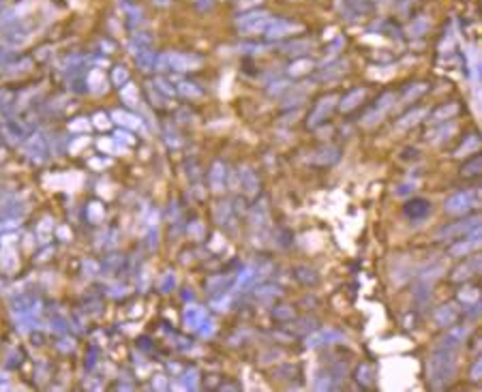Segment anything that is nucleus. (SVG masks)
Returning <instances> with one entry per match:
<instances>
[{"label":"nucleus","instance_id":"nucleus-1","mask_svg":"<svg viewBox=\"0 0 482 392\" xmlns=\"http://www.w3.org/2000/svg\"><path fill=\"white\" fill-rule=\"evenodd\" d=\"M457 373V352L455 349H435L433 358L429 360V382L435 388L446 386L452 382Z\"/></svg>","mask_w":482,"mask_h":392},{"label":"nucleus","instance_id":"nucleus-2","mask_svg":"<svg viewBox=\"0 0 482 392\" xmlns=\"http://www.w3.org/2000/svg\"><path fill=\"white\" fill-rule=\"evenodd\" d=\"M478 204H480L478 191H461V193H455L446 199L444 210L448 215H467L470 210L478 208Z\"/></svg>","mask_w":482,"mask_h":392},{"label":"nucleus","instance_id":"nucleus-3","mask_svg":"<svg viewBox=\"0 0 482 392\" xmlns=\"http://www.w3.org/2000/svg\"><path fill=\"white\" fill-rule=\"evenodd\" d=\"M199 65H201V58L191 54H167L159 60L161 69H174V71H189V69H197Z\"/></svg>","mask_w":482,"mask_h":392},{"label":"nucleus","instance_id":"nucleus-4","mask_svg":"<svg viewBox=\"0 0 482 392\" xmlns=\"http://www.w3.org/2000/svg\"><path fill=\"white\" fill-rule=\"evenodd\" d=\"M478 223H480V219H467V221H461V223L442 227V230L437 232V240H452V238L463 236V234H470L472 230H476Z\"/></svg>","mask_w":482,"mask_h":392},{"label":"nucleus","instance_id":"nucleus-5","mask_svg":"<svg viewBox=\"0 0 482 392\" xmlns=\"http://www.w3.org/2000/svg\"><path fill=\"white\" fill-rule=\"evenodd\" d=\"M268 24H270V15H268V13H264V11H260V13H249V15H244L242 19H238L240 30L249 32V34L262 32Z\"/></svg>","mask_w":482,"mask_h":392},{"label":"nucleus","instance_id":"nucleus-6","mask_svg":"<svg viewBox=\"0 0 482 392\" xmlns=\"http://www.w3.org/2000/svg\"><path fill=\"white\" fill-rule=\"evenodd\" d=\"M470 234H472V236L467 240H461V242H457V245L450 247L452 258H465V255H470L472 251H476V249L480 247V230H478V227H476V230H472Z\"/></svg>","mask_w":482,"mask_h":392},{"label":"nucleus","instance_id":"nucleus-7","mask_svg":"<svg viewBox=\"0 0 482 392\" xmlns=\"http://www.w3.org/2000/svg\"><path fill=\"white\" fill-rule=\"evenodd\" d=\"M470 334V328L467 326H459V328H450L448 334L440 341V345H437V349H457L459 345L465 341V337Z\"/></svg>","mask_w":482,"mask_h":392},{"label":"nucleus","instance_id":"nucleus-8","mask_svg":"<svg viewBox=\"0 0 482 392\" xmlns=\"http://www.w3.org/2000/svg\"><path fill=\"white\" fill-rule=\"evenodd\" d=\"M339 341H343V334L326 328V330H318V332H313L311 337H307V347L313 349V347L328 345V343H339Z\"/></svg>","mask_w":482,"mask_h":392},{"label":"nucleus","instance_id":"nucleus-9","mask_svg":"<svg viewBox=\"0 0 482 392\" xmlns=\"http://www.w3.org/2000/svg\"><path fill=\"white\" fill-rule=\"evenodd\" d=\"M431 215V204L427 202V199H412V202H407L405 206V217L412 219V221H424Z\"/></svg>","mask_w":482,"mask_h":392},{"label":"nucleus","instance_id":"nucleus-10","mask_svg":"<svg viewBox=\"0 0 482 392\" xmlns=\"http://www.w3.org/2000/svg\"><path fill=\"white\" fill-rule=\"evenodd\" d=\"M300 30H302V24L277 19L275 24L268 26V37L270 39H283V37H287V34H294V32H300Z\"/></svg>","mask_w":482,"mask_h":392},{"label":"nucleus","instance_id":"nucleus-11","mask_svg":"<svg viewBox=\"0 0 482 392\" xmlns=\"http://www.w3.org/2000/svg\"><path fill=\"white\" fill-rule=\"evenodd\" d=\"M480 258H472V260H467V261H463L461 266H459L455 272H452V281H467V279H472V276H476L478 272H480Z\"/></svg>","mask_w":482,"mask_h":392},{"label":"nucleus","instance_id":"nucleus-12","mask_svg":"<svg viewBox=\"0 0 482 392\" xmlns=\"http://www.w3.org/2000/svg\"><path fill=\"white\" fill-rule=\"evenodd\" d=\"M334 103H336V97H332V95L326 97V99H321L320 105H318V108H315V112L311 114V118H309V127H318L320 123H323L328 114L332 112Z\"/></svg>","mask_w":482,"mask_h":392},{"label":"nucleus","instance_id":"nucleus-13","mask_svg":"<svg viewBox=\"0 0 482 392\" xmlns=\"http://www.w3.org/2000/svg\"><path fill=\"white\" fill-rule=\"evenodd\" d=\"M339 154H341V150L336 146H326L315 152L309 159V163H313V165H332V163L339 161Z\"/></svg>","mask_w":482,"mask_h":392},{"label":"nucleus","instance_id":"nucleus-14","mask_svg":"<svg viewBox=\"0 0 482 392\" xmlns=\"http://www.w3.org/2000/svg\"><path fill=\"white\" fill-rule=\"evenodd\" d=\"M268 223H270V210H268L266 199H262V202L255 204L253 210H251V225L257 227V230H264V227H268Z\"/></svg>","mask_w":482,"mask_h":392},{"label":"nucleus","instance_id":"nucleus-15","mask_svg":"<svg viewBox=\"0 0 482 392\" xmlns=\"http://www.w3.org/2000/svg\"><path fill=\"white\" fill-rule=\"evenodd\" d=\"M208 315H206V309H201V306H186V311H184V315H182V319H184V326L189 328V330H199V326H201V322H204Z\"/></svg>","mask_w":482,"mask_h":392},{"label":"nucleus","instance_id":"nucleus-16","mask_svg":"<svg viewBox=\"0 0 482 392\" xmlns=\"http://www.w3.org/2000/svg\"><path fill=\"white\" fill-rule=\"evenodd\" d=\"M435 324L440 326V328H450L452 324L457 322V311H455V306L452 304H444V306H440V309L435 311Z\"/></svg>","mask_w":482,"mask_h":392},{"label":"nucleus","instance_id":"nucleus-17","mask_svg":"<svg viewBox=\"0 0 482 392\" xmlns=\"http://www.w3.org/2000/svg\"><path fill=\"white\" fill-rule=\"evenodd\" d=\"M28 154H30V159H32V161L41 163L43 159H45V154H47L45 139L39 137V135H34V137H32L30 141H28Z\"/></svg>","mask_w":482,"mask_h":392},{"label":"nucleus","instance_id":"nucleus-18","mask_svg":"<svg viewBox=\"0 0 482 392\" xmlns=\"http://www.w3.org/2000/svg\"><path fill=\"white\" fill-rule=\"evenodd\" d=\"M225 178H227V172H225V165L221 161H217L210 169V187L212 191H221L223 184H225Z\"/></svg>","mask_w":482,"mask_h":392},{"label":"nucleus","instance_id":"nucleus-19","mask_svg":"<svg viewBox=\"0 0 482 392\" xmlns=\"http://www.w3.org/2000/svg\"><path fill=\"white\" fill-rule=\"evenodd\" d=\"M362 99H364V90H351L347 97H343V99H341L339 108H341V112H351L358 103L362 101Z\"/></svg>","mask_w":482,"mask_h":392},{"label":"nucleus","instance_id":"nucleus-20","mask_svg":"<svg viewBox=\"0 0 482 392\" xmlns=\"http://www.w3.org/2000/svg\"><path fill=\"white\" fill-rule=\"evenodd\" d=\"M459 112V105L457 103H450V105H444V108H440L437 110L433 116H431V123H446V120H450L455 114Z\"/></svg>","mask_w":482,"mask_h":392},{"label":"nucleus","instance_id":"nucleus-21","mask_svg":"<svg viewBox=\"0 0 482 392\" xmlns=\"http://www.w3.org/2000/svg\"><path fill=\"white\" fill-rule=\"evenodd\" d=\"M424 116H427V110H414V112L405 114V116L401 118V123H399V129H409V127L418 125Z\"/></svg>","mask_w":482,"mask_h":392},{"label":"nucleus","instance_id":"nucleus-22","mask_svg":"<svg viewBox=\"0 0 482 392\" xmlns=\"http://www.w3.org/2000/svg\"><path fill=\"white\" fill-rule=\"evenodd\" d=\"M240 178H242V187L247 189V193L249 195H255L257 189H260V180H257V176L251 172V169H244V172L240 174Z\"/></svg>","mask_w":482,"mask_h":392},{"label":"nucleus","instance_id":"nucleus-23","mask_svg":"<svg viewBox=\"0 0 482 392\" xmlns=\"http://www.w3.org/2000/svg\"><path fill=\"white\" fill-rule=\"evenodd\" d=\"M52 230H54V221L49 219V217H45L41 221V223L37 225V238H39V242L41 245H45V242L52 238Z\"/></svg>","mask_w":482,"mask_h":392},{"label":"nucleus","instance_id":"nucleus-24","mask_svg":"<svg viewBox=\"0 0 482 392\" xmlns=\"http://www.w3.org/2000/svg\"><path fill=\"white\" fill-rule=\"evenodd\" d=\"M480 148V137H476V135H470L461 146L457 148V152H455V156H465V154H470V152H476Z\"/></svg>","mask_w":482,"mask_h":392},{"label":"nucleus","instance_id":"nucleus-25","mask_svg":"<svg viewBox=\"0 0 482 392\" xmlns=\"http://www.w3.org/2000/svg\"><path fill=\"white\" fill-rule=\"evenodd\" d=\"M112 118L116 120V123H120L122 127H127V129H138V127H140V120L135 116H131L129 112H120L118 110V112L112 114Z\"/></svg>","mask_w":482,"mask_h":392},{"label":"nucleus","instance_id":"nucleus-26","mask_svg":"<svg viewBox=\"0 0 482 392\" xmlns=\"http://www.w3.org/2000/svg\"><path fill=\"white\" fill-rule=\"evenodd\" d=\"M455 131H457V125H448V127H440V129H437V131H433V133H431L429 135V137H431V141H433V144H440V141H444V139H450V135H455Z\"/></svg>","mask_w":482,"mask_h":392},{"label":"nucleus","instance_id":"nucleus-27","mask_svg":"<svg viewBox=\"0 0 482 392\" xmlns=\"http://www.w3.org/2000/svg\"><path fill=\"white\" fill-rule=\"evenodd\" d=\"M281 294H283V291L279 289L277 285H262V287L255 291V296L260 298V300H264V302L272 300V298H281Z\"/></svg>","mask_w":482,"mask_h":392},{"label":"nucleus","instance_id":"nucleus-28","mask_svg":"<svg viewBox=\"0 0 482 392\" xmlns=\"http://www.w3.org/2000/svg\"><path fill=\"white\" fill-rule=\"evenodd\" d=\"M311 67H313V62H311V60H307V58L296 60V62H294V65L290 67V75H292V77H300V75L309 73V71H311Z\"/></svg>","mask_w":482,"mask_h":392},{"label":"nucleus","instance_id":"nucleus-29","mask_svg":"<svg viewBox=\"0 0 482 392\" xmlns=\"http://www.w3.org/2000/svg\"><path fill=\"white\" fill-rule=\"evenodd\" d=\"M103 215H105L103 206L97 204V202H92L88 208H86V217H88L90 223H99V221H103Z\"/></svg>","mask_w":482,"mask_h":392},{"label":"nucleus","instance_id":"nucleus-30","mask_svg":"<svg viewBox=\"0 0 482 392\" xmlns=\"http://www.w3.org/2000/svg\"><path fill=\"white\" fill-rule=\"evenodd\" d=\"M229 283H232V279H229V276H214V279H210V281L206 283V287L210 289L212 294H217V291H223V289H225Z\"/></svg>","mask_w":482,"mask_h":392},{"label":"nucleus","instance_id":"nucleus-31","mask_svg":"<svg viewBox=\"0 0 482 392\" xmlns=\"http://www.w3.org/2000/svg\"><path fill=\"white\" fill-rule=\"evenodd\" d=\"M296 276L302 281V283H318V274H315V270H311V268H307V266H298L296 268Z\"/></svg>","mask_w":482,"mask_h":392},{"label":"nucleus","instance_id":"nucleus-32","mask_svg":"<svg viewBox=\"0 0 482 392\" xmlns=\"http://www.w3.org/2000/svg\"><path fill=\"white\" fill-rule=\"evenodd\" d=\"M174 287H176V274L174 272H165L161 276V281H159V291L167 294V291H171Z\"/></svg>","mask_w":482,"mask_h":392},{"label":"nucleus","instance_id":"nucleus-33","mask_svg":"<svg viewBox=\"0 0 482 392\" xmlns=\"http://www.w3.org/2000/svg\"><path fill=\"white\" fill-rule=\"evenodd\" d=\"M255 276H257V272H255L253 268H244L242 272L238 274V281H236V285H238V287L242 289V287H247L249 283H253V281H255Z\"/></svg>","mask_w":482,"mask_h":392},{"label":"nucleus","instance_id":"nucleus-34","mask_svg":"<svg viewBox=\"0 0 482 392\" xmlns=\"http://www.w3.org/2000/svg\"><path fill=\"white\" fill-rule=\"evenodd\" d=\"M478 298H480V294H478V289H474V287L463 289L461 294H459V300H461V302H467V304H476V302H478Z\"/></svg>","mask_w":482,"mask_h":392},{"label":"nucleus","instance_id":"nucleus-35","mask_svg":"<svg viewBox=\"0 0 482 392\" xmlns=\"http://www.w3.org/2000/svg\"><path fill=\"white\" fill-rule=\"evenodd\" d=\"M182 386L189 388V390H195L197 388V369L186 371V375L182 377Z\"/></svg>","mask_w":482,"mask_h":392},{"label":"nucleus","instance_id":"nucleus-36","mask_svg":"<svg viewBox=\"0 0 482 392\" xmlns=\"http://www.w3.org/2000/svg\"><path fill=\"white\" fill-rule=\"evenodd\" d=\"M480 167H482V161H480V159H474L472 163H467V165L461 169V174H463L465 178H472V176H476V174L480 172Z\"/></svg>","mask_w":482,"mask_h":392},{"label":"nucleus","instance_id":"nucleus-37","mask_svg":"<svg viewBox=\"0 0 482 392\" xmlns=\"http://www.w3.org/2000/svg\"><path fill=\"white\" fill-rule=\"evenodd\" d=\"M88 129H90V123L86 118H77L69 125V131H73V133H86Z\"/></svg>","mask_w":482,"mask_h":392},{"label":"nucleus","instance_id":"nucleus-38","mask_svg":"<svg viewBox=\"0 0 482 392\" xmlns=\"http://www.w3.org/2000/svg\"><path fill=\"white\" fill-rule=\"evenodd\" d=\"M272 315H275V319H292L294 309L292 306H277V309L272 311Z\"/></svg>","mask_w":482,"mask_h":392},{"label":"nucleus","instance_id":"nucleus-39","mask_svg":"<svg viewBox=\"0 0 482 392\" xmlns=\"http://www.w3.org/2000/svg\"><path fill=\"white\" fill-rule=\"evenodd\" d=\"M214 330H217V328H214V322H212L210 317H206L204 322H201V326H199V334H201V337H212Z\"/></svg>","mask_w":482,"mask_h":392},{"label":"nucleus","instance_id":"nucleus-40","mask_svg":"<svg viewBox=\"0 0 482 392\" xmlns=\"http://www.w3.org/2000/svg\"><path fill=\"white\" fill-rule=\"evenodd\" d=\"M120 95H122V99H125V101H127L129 105H135V103H138V90H135L133 86H127L125 90L120 92Z\"/></svg>","mask_w":482,"mask_h":392},{"label":"nucleus","instance_id":"nucleus-41","mask_svg":"<svg viewBox=\"0 0 482 392\" xmlns=\"http://www.w3.org/2000/svg\"><path fill=\"white\" fill-rule=\"evenodd\" d=\"M178 90H180L184 97H199V95H201V90H199V88H195L193 84H186V82H182Z\"/></svg>","mask_w":482,"mask_h":392},{"label":"nucleus","instance_id":"nucleus-42","mask_svg":"<svg viewBox=\"0 0 482 392\" xmlns=\"http://www.w3.org/2000/svg\"><path fill=\"white\" fill-rule=\"evenodd\" d=\"M4 260H2V266H4V270H13V268H15V263L17 261H13V263H9L13 258H15V253H13V249H4Z\"/></svg>","mask_w":482,"mask_h":392},{"label":"nucleus","instance_id":"nucleus-43","mask_svg":"<svg viewBox=\"0 0 482 392\" xmlns=\"http://www.w3.org/2000/svg\"><path fill=\"white\" fill-rule=\"evenodd\" d=\"M311 41H309V43H307V41H300V43H292L290 47H287V52H290V54H298V49H307V52H309V49H311Z\"/></svg>","mask_w":482,"mask_h":392},{"label":"nucleus","instance_id":"nucleus-44","mask_svg":"<svg viewBox=\"0 0 482 392\" xmlns=\"http://www.w3.org/2000/svg\"><path fill=\"white\" fill-rule=\"evenodd\" d=\"M84 274H88V276L99 274V266H97L95 261H86V263H84Z\"/></svg>","mask_w":482,"mask_h":392},{"label":"nucleus","instance_id":"nucleus-45","mask_svg":"<svg viewBox=\"0 0 482 392\" xmlns=\"http://www.w3.org/2000/svg\"><path fill=\"white\" fill-rule=\"evenodd\" d=\"M95 127H99V129H107V127H110V120H107L105 114H97V116H95Z\"/></svg>","mask_w":482,"mask_h":392},{"label":"nucleus","instance_id":"nucleus-46","mask_svg":"<svg viewBox=\"0 0 482 392\" xmlns=\"http://www.w3.org/2000/svg\"><path fill=\"white\" fill-rule=\"evenodd\" d=\"M221 215H223V219H227V215H229V206L227 204H219V208L214 210V217H217V221H219Z\"/></svg>","mask_w":482,"mask_h":392},{"label":"nucleus","instance_id":"nucleus-47","mask_svg":"<svg viewBox=\"0 0 482 392\" xmlns=\"http://www.w3.org/2000/svg\"><path fill=\"white\" fill-rule=\"evenodd\" d=\"M116 141H118V144H120V141H125L127 146H131V144H133V137H131V135H129V133H122V131H118V133H116Z\"/></svg>","mask_w":482,"mask_h":392},{"label":"nucleus","instance_id":"nucleus-48","mask_svg":"<svg viewBox=\"0 0 482 392\" xmlns=\"http://www.w3.org/2000/svg\"><path fill=\"white\" fill-rule=\"evenodd\" d=\"M201 232H204V230H201V223H197V221L189 227V234H191L193 238H201Z\"/></svg>","mask_w":482,"mask_h":392},{"label":"nucleus","instance_id":"nucleus-49","mask_svg":"<svg viewBox=\"0 0 482 392\" xmlns=\"http://www.w3.org/2000/svg\"><path fill=\"white\" fill-rule=\"evenodd\" d=\"M127 71L125 69H118L116 71V73H114V82H116V84H122V82H127Z\"/></svg>","mask_w":482,"mask_h":392},{"label":"nucleus","instance_id":"nucleus-50","mask_svg":"<svg viewBox=\"0 0 482 392\" xmlns=\"http://www.w3.org/2000/svg\"><path fill=\"white\" fill-rule=\"evenodd\" d=\"M153 386H155L157 390H165V388H167V384H165V377H163V375H157V377H155V382H153Z\"/></svg>","mask_w":482,"mask_h":392},{"label":"nucleus","instance_id":"nucleus-51","mask_svg":"<svg viewBox=\"0 0 482 392\" xmlns=\"http://www.w3.org/2000/svg\"><path fill=\"white\" fill-rule=\"evenodd\" d=\"M480 375H482V365H480V360L474 365V369H472V380L474 382H478L480 380Z\"/></svg>","mask_w":482,"mask_h":392},{"label":"nucleus","instance_id":"nucleus-52","mask_svg":"<svg viewBox=\"0 0 482 392\" xmlns=\"http://www.w3.org/2000/svg\"><path fill=\"white\" fill-rule=\"evenodd\" d=\"M358 375H362V382H364V384H369V382H371V369H369V367L358 369Z\"/></svg>","mask_w":482,"mask_h":392},{"label":"nucleus","instance_id":"nucleus-53","mask_svg":"<svg viewBox=\"0 0 482 392\" xmlns=\"http://www.w3.org/2000/svg\"><path fill=\"white\" fill-rule=\"evenodd\" d=\"M84 144H88V137H82L80 141H75V144H71V146H69V150H71V152H77V150H80V148H82Z\"/></svg>","mask_w":482,"mask_h":392},{"label":"nucleus","instance_id":"nucleus-54","mask_svg":"<svg viewBox=\"0 0 482 392\" xmlns=\"http://www.w3.org/2000/svg\"><path fill=\"white\" fill-rule=\"evenodd\" d=\"M140 62H142L144 71H148V69H150V62H153V58H150V56H140Z\"/></svg>","mask_w":482,"mask_h":392},{"label":"nucleus","instance_id":"nucleus-55","mask_svg":"<svg viewBox=\"0 0 482 392\" xmlns=\"http://www.w3.org/2000/svg\"><path fill=\"white\" fill-rule=\"evenodd\" d=\"M409 193V187L407 184H403V187H399V191H397V195H407Z\"/></svg>","mask_w":482,"mask_h":392},{"label":"nucleus","instance_id":"nucleus-56","mask_svg":"<svg viewBox=\"0 0 482 392\" xmlns=\"http://www.w3.org/2000/svg\"><path fill=\"white\" fill-rule=\"evenodd\" d=\"M90 165H110V161H90Z\"/></svg>","mask_w":482,"mask_h":392},{"label":"nucleus","instance_id":"nucleus-57","mask_svg":"<svg viewBox=\"0 0 482 392\" xmlns=\"http://www.w3.org/2000/svg\"><path fill=\"white\" fill-rule=\"evenodd\" d=\"M58 234H60V236H62V238H67V236H71V234H69L67 230H64V227H60V232H58Z\"/></svg>","mask_w":482,"mask_h":392},{"label":"nucleus","instance_id":"nucleus-58","mask_svg":"<svg viewBox=\"0 0 482 392\" xmlns=\"http://www.w3.org/2000/svg\"><path fill=\"white\" fill-rule=\"evenodd\" d=\"M157 4H167V0H155Z\"/></svg>","mask_w":482,"mask_h":392}]
</instances>
